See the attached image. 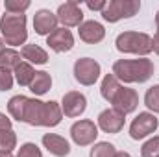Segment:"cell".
I'll return each mask as SVG.
<instances>
[{"label": "cell", "instance_id": "6da1fadb", "mask_svg": "<svg viewBox=\"0 0 159 157\" xmlns=\"http://www.w3.org/2000/svg\"><path fill=\"white\" fill-rule=\"evenodd\" d=\"M9 115L30 126H44L54 128L61 122L63 111L57 102H41L35 98H28L24 94H17L7 102Z\"/></svg>", "mask_w": 159, "mask_h": 157}, {"label": "cell", "instance_id": "7a4b0ae2", "mask_svg": "<svg viewBox=\"0 0 159 157\" xmlns=\"http://www.w3.org/2000/svg\"><path fill=\"white\" fill-rule=\"evenodd\" d=\"M113 76L124 83H144L154 76V63L148 57L119 59L113 63Z\"/></svg>", "mask_w": 159, "mask_h": 157}, {"label": "cell", "instance_id": "3957f363", "mask_svg": "<svg viewBox=\"0 0 159 157\" xmlns=\"http://www.w3.org/2000/svg\"><path fill=\"white\" fill-rule=\"evenodd\" d=\"M0 34L6 44L20 46L28 39L26 15L24 13H6L0 19Z\"/></svg>", "mask_w": 159, "mask_h": 157}, {"label": "cell", "instance_id": "277c9868", "mask_svg": "<svg viewBox=\"0 0 159 157\" xmlns=\"http://www.w3.org/2000/svg\"><path fill=\"white\" fill-rule=\"evenodd\" d=\"M117 50L122 54H137V56H146L152 52V37L148 34H139V32H122L117 41Z\"/></svg>", "mask_w": 159, "mask_h": 157}, {"label": "cell", "instance_id": "5b68a950", "mask_svg": "<svg viewBox=\"0 0 159 157\" xmlns=\"http://www.w3.org/2000/svg\"><path fill=\"white\" fill-rule=\"evenodd\" d=\"M139 9H141L139 0H111L107 2L106 9L102 11V17L107 22H117L120 19H129L137 15Z\"/></svg>", "mask_w": 159, "mask_h": 157}, {"label": "cell", "instance_id": "8992f818", "mask_svg": "<svg viewBox=\"0 0 159 157\" xmlns=\"http://www.w3.org/2000/svg\"><path fill=\"white\" fill-rule=\"evenodd\" d=\"M74 78L81 85H94L100 78V63L91 57H80L74 63Z\"/></svg>", "mask_w": 159, "mask_h": 157}, {"label": "cell", "instance_id": "52a82bcc", "mask_svg": "<svg viewBox=\"0 0 159 157\" xmlns=\"http://www.w3.org/2000/svg\"><path fill=\"white\" fill-rule=\"evenodd\" d=\"M159 126V120L156 118L154 113H139L133 118L131 126H129V137L133 141H141L152 133H156Z\"/></svg>", "mask_w": 159, "mask_h": 157}, {"label": "cell", "instance_id": "ba28073f", "mask_svg": "<svg viewBox=\"0 0 159 157\" xmlns=\"http://www.w3.org/2000/svg\"><path fill=\"white\" fill-rule=\"evenodd\" d=\"M70 137L78 146H89L98 137V126L93 120H78L70 128Z\"/></svg>", "mask_w": 159, "mask_h": 157}, {"label": "cell", "instance_id": "9c48e42d", "mask_svg": "<svg viewBox=\"0 0 159 157\" xmlns=\"http://www.w3.org/2000/svg\"><path fill=\"white\" fill-rule=\"evenodd\" d=\"M57 20L63 24V28H72L83 24V13L76 0H69L57 7Z\"/></svg>", "mask_w": 159, "mask_h": 157}, {"label": "cell", "instance_id": "30bf717a", "mask_svg": "<svg viewBox=\"0 0 159 157\" xmlns=\"http://www.w3.org/2000/svg\"><path fill=\"white\" fill-rule=\"evenodd\" d=\"M113 109L120 111L122 115H128V113H133L139 105V94L135 92V89H129V87H120L117 96L113 98Z\"/></svg>", "mask_w": 159, "mask_h": 157}, {"label": "cell", "instance_id": "8fae6325", "mask_svg": "<svg viewBox=\"0 0 159 157\" xmlns=\"http://www.w3.org/2000/svg\"><path fill=\"white\" fill-rule=\"evenodd\" d=\"M87 107V98L80 92V91H69L65 96H63V102H61V111L65 117H80Z\"/></svg>", "mask_w": 159, "mask_h": 157}, {"label": "cell", "instance_id": "7c38bea8", "mask_svg": "<svg viewBox=\"0 0 159 157\" xmlns=\"http://www.w3.org/2000/svg\"><path fill=\"white\" fill-rule=\"evenodd\" d=\"M46 44H48L54 52L63 54V52L72 50V46H74V37H72L70 30H67V28H56V30L46 37Z\"/></svg>", "mask_w": 159, "mask_h": 157}, {"label": "cell", "instance_id": "4fadbf2b", "mask_svg": "<svg viewBox=\"0 0 159 157\" xmlns=\"http://www.w3.org/2000/svg\"><path fill=\"white\" fill-rule=\"evenodd\" d=\"M126 115H122L117 109H104L98 115V128L106 133H119L120 129L124 128V120Z\"/></svg>", "mask_w": 159, "mask_h": 157}, {"label": "cell", "instance_id": "5bb4252c", "mask_svg": "<svg viewBox=\"0 0 159 157\" xmlns=\"http://www.w3.org/2000/svg\"><path fill=\"white\" fill-rule=\"evenodd\" d=\"M57 15H54L50 9H39L34 17V30L37 35H50L57 28Z\"/></svg>", "mask_w": 159, "mask_h": 157}, {"label": "cell", "instance_id": "9a60e30c", "mask_svg": "<svg viewBox=\"0 0 159 157\" xmlns=\"http://www.w3.org/2000/svg\"><path fill=\"white\" fill-rule=\"evenodd\" d=\"M43 146L56 157H67L70 154V144L67 139H63L61 135L56 133H46L43 135Z\"/></svg>", "mask_w": 159, "mask_h": 157}, {"label": "cell", "instance_id": "2e32d148", "mask_svg": "<svg viewBox=\"0 0 159 157\" xmlns=\"http://www.w3.org/2000/svg\"><path fill=\"white\" fill-rule=\"evenodd\" d=\"M80 39L83 43H89V44H96L106 37V30L100 22L96 20H85L83 24H80Z\"/></svg>", "mask_w": 159, "mask_h": 157}, {"label": "cell", "instance_id": "e0dca14e", "mask_svg": "<svg viewBox=\"0 0 159 157\" xmlns=\"http://www.w3.org/2000/svg\"><path fill=\"white\" fill-rule=\"evenodd\" d=\"M20 56H22L30 65H32V63H35V65H46V63H48V54H46V50H43L37 44H24L22 50H20Z\"/></svg>", "mask_w": 159, "mask_h": 157}, {"label": "cell", "instance_id": "ac0fdd59", "mask_svg": "<svg viewBox=\"0 0 159 157\" xmlns=\"http://www.w3.org/2000/svg\"><path fill=\"white\" fill-rule=\"evenodd\" d=\"M50 87H52V78H50V74H48V72H44V70L35 72L34 81L30 83V91H32L35 96H43V94H46V92H48V89H50Z\"/></svg>", "mask_w": 159, "mask_h": 157}, {"label": "cell", "instance_id": "d6986e66", "mask_svg": "<svg viewBox=\"0 0 159 157\" xmlns=\"http://www.w3.org/2000/svg\"><path fill=\"white\" fill-rule=\"evenodd\" d=\"M122 87L120 85V81L115 76H113V72L111 74H107L106 78L102 79V87H100V94H102V98L104 100H107L109 104L113 102V98L117 96V92H119V89Z\"/></svg>", "mask_w": 159, "mask_h": 157}, {"label": "cell", "instance_id": "ffe728a7", "mask_svg": "<svg viewBox=\"0 0 159 157\" xmlns=\"http://www.w3.org/2000/svg\"><path fill=\"white\" fill-rule=\"evenodd\" d=\"M15 79H17V83L19 85H22V87H30V83L34 81V76H35V70H34V67L28 63V61H22V63H19L17 67H15Z\"/></svg>", "mask_w": 159, "mask_h": 157}, {"label": "cell", "instance_id": "44dd1931", "mask_svg": "<svg viewBox=\"0 0 159 157\" xmlns=\"http://www.w3.org/2000/svg\"><path fill=\"white\" fill-rule=\"evenodd\" d=\"M19 63H22V59H20V54L17 52V50H13V48H6L2 54H0V67H4V69H7V70H15V67L19 65Z\"/></svg>", "mask_w": 159, "mask_h": 157}, {"label": "cell", "instance_id": "7402d4cb", "mask_svg": "<svg viewBox=\"0 0 159 157\" xmlns=\"http://www.w3.org/2000/svg\"><path fill=\"white\" fill-rule=\"evenodd\" d=\"M17 146V135L13 129L0 131V152H11Z\"/></svg>", "mask_w": 159, "mask_h": 157}, {"label": "cell", "instance_id": "603a6c76", "mask_svg": "<svg viewBox=\"0 0 159 157\" xmlns=\"http://www.w3.org/2000/svg\"><path fill=\"white\" fill-rule=\"evenodd\" d=\"M117 150L111 142H98L91 148V157H115Z\"/></svg>", "mask_w": 159, "mask_h": 157}, {"label": "cell", "instance_id": "cb8c5ba5", "mask_svg": "<svg viewBox=\"0 0 159 157\" xmlns=\"http://www.w3.org/2000/svg\"><path fill=\"white\" fill-rule=\"evenodd\" d=\"M144 105L154 111V113H159V85H154L146 91L144 94Z\"/></svg>", "mask_w": 159, "mask_h": 157}, {"label": "cell", "instance_id": "d4e9b609", "mask_svg": "<svg viewBox=\"0 0 159 157\" xmlns=\"http://www.w3.org/2000/svg\"><path fill=\"white\" fill-rule=\"evenodd\" d=\"M141 155L143 157H159V137L154 135L152 139H148L143 148H141Z\"/></svg>", "mask_w": 159, "mask_h": 157}, {"label": "cell", "instance_id": "484cf974", "mask_svg": "<svg viewBox=\"0 0 159 157\" xmlns=\"http://www.w3.org/2000/svg\"><path fill=\"white\" fill-rule=\"evenodd\" d=\"M4 6L7 13H24L30 7V0H6Z\"/></svg>", "mask_w": 159, "mask_h": 157}, {"label": "cell", "instance_id": "4316f807", "mask_svg": "<svg viewBox=\"0 0 159 157\" xmlns=\"http://www.w3.org/2000/svg\"><path fill=\"white\" fill-rule=\"evenodd\" d=\"M17 157H43V154H41V150L37 148V144L26 142V144H22V146L19 148Z\"/></svg>", "mask_w": 159, "mask_h": 157}, {"label": "cell", "instance_id": "83f0119b", "mask_svg": "<svg viewBox=\"0 0 159 157\" xmlns=\"http://www.w3.org/2000/svg\"><path fill=\"white\" fill-rule=\"evenodd\" d=\"M13 87V74L11 70L0 67V91H9Z\"/></svg>", "mask_w": 159, "mask_h": 157}, {"label": "cell", "instance_id": "f1b7e54d", "mask_svg": "<svg viewBox=\"0 0 159 157\" xmlns=\"http://www.w3.org/2000/svg\"><path fill=\"white\" fill-rule=\"evenodd\" d=\"M85 6L91 9V11H104L106 9V6H107V2L106 0H96V2H85Z\"/></svg>", "mask_w": 159, "mask_h": 157}, {"label": "cell", "instance_id": "f546056e", "mask_svg": "<svg viewBox=\"0 0 159 157\" xmlns=\"http://www.w3.org/2000/svg\"><path fill=\"white\" fill-rule=\"evenodd\" d=\"M6 129H11V118L0 113V131H6Z\"/></svg>", "mask_w": 159, "mask_h": 157}, {"label": "cell", "instance_id": "4dcf8cb0", "mask_svg": "<svg viewBox=\"0 0 159 157\" xmlns=\"http://www.w3.org/2000/svg\"><path fill=\"white\" fill-rule=\"evenodd\" d=\"M152 50L159 56V34H156V35L152 37Z\"/></svg>", "mask_w": 159, "mask_h": 157}, {"label": "cell", "instance_id": "1f68e13d", "mask_svg": "<svg viewBox=\"0 0 159 157\" xmlns=\"http://www.w3.org/2000/svg\"><path fill=\"white\" fill-rule=\"evenodd\" d=\"M115 157H131V155H129L128 152H117V155Z\"/></svg>", "mask_w": 159, "mask_h": 157}, {"label": "cell", "instance_id": "d6a6232c", "mask_svg": "<svg viewBox=\"0 0 159 157\" xmlns=\"http://www.w3.org/2000/svg\"><path fill=\"white\" fill-rule=\"evenodd\" d=\"M0 157H13L11 152H0Z\"/></svg>", "mask_w": 159, "mask_h": 157}, {"label": "cell", "instance_id": "836d02e7", "mask_svg": "<svg viewBox=\"0 0 159 157\" xmlns=\"http://www.w3.org/2000/svg\"><path fill=\"white\" fill-rule=\"evenodd\" d=\"M4 50H6V46H4V39H2V37H0V54H2V52H4Z\"/></svg>", "mask_w": 159, "mask_h": 157}, {"label": "cell", "instance_id": "e575fe53", "mask_svg": "<svg viewBox=\"0 0 159 157\" xmlns=\"http://www.w3.org/2000/svg\"><path fill=\"white\" fill-rule=\"evenodd\" d=\"M156 26H157V34H159V11H157V15H156Z\"/></svg>", "mask_w": 159, "mask_h": 157}]
</instances>
